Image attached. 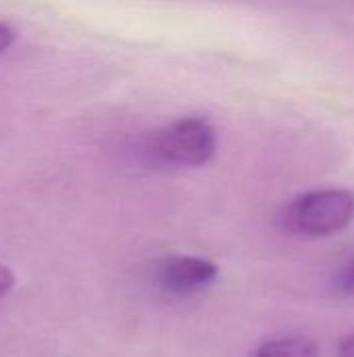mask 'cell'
I'll return each mask as SVG.
<instances>
[{"label":"cell","instance_id":"1","mask_svg":"<svg viewBox=\"0 0 354 357\" xmlns=\"http://www.w3.org/2000/svg\"><path fill=\"white\" fill-rule=\"evenodd\" d=\"M146 153L165 165L202 167L217 153V132L202 117H182L146 140Z\"/></svg>","mask_w":354,"mask_h":357},{"label":"cell","instance_id":"2","mask_svg":"<svg viewBox=\"0 0 354 357\" xmlns=\"http://www.w3.org/2000/svg\"><path fill=\"white\" fill-rule=\"evenodd\" d=\"M354 220V192L323 188L294 199L282 211V226L305 236H332Z\"/></svg>","mask_w":354,"mask_h":357},{"label":"cell","instance_id":"3","mask_svg":"<svg viewBox=\"0 0 354 357\" xmlns=\"http://www.w3.org/2000/svg\"><path fill=\"white\" fill-rule=\"evenodd\" d=\"M219 276V268L196 255H171L156 268L159 287L175 297H188L209 289Z\"/></svg>","mask_w":354,"mask_h":357},{"label":"cell","instance_id":"4","mask_svg":"<svg viewBox=\"0 0 354 357\" xmlns=\"http://www.w3.org/2000/svg\"><path fill=\"white\" fill-rule=\"evenodd\" d=\"M255 357H319V347L313 339L303 335H284L265 341Z\"/></svg>","mask_w":354,"mask_h":357},{"label":"cell","instance_id":"5","mask_svg":"<svg viewBox=\"0 0 354 357\" xmlns=\"http://www.w3.org/2000/svg\"><path fill=\"white\" fill-rule=\"evenodd\" d=\"M13 289H15V274L10 268L0 264V299L6 297Z\"/></svg>","mask_w":354,"mask_h":357},{"label":"cell","instance_id":"6","mask_svg":"<svg viewBox=\"0 0 354 357\" xmlns=\"http://www.w3.org/2000/svg\"><path fill=\"white\" fill-rule=\"evenodd\" d=\"M340 287L344 293L353 295L354 297V259L344 268V272L340 274Z\"/></svg>","mask_w":354,"mask_h":357},{"label":"cell","instance_id":"7","mask_svg":"<svg viewBox=\"0 0 354 357\" xmlns=\"http://www.w3.org/2000/svg\"><path fill=\"white\" fill-rule=\"evenodd\" d=\"M13 42H15V29H13L10 25H6V23L0 21V54H2L8 46H13Z\"/></svg>","mask_w":354,"mask_h":357},{"label":"cell","instance_id":"8","mask_svg":"<svg viewBox=\"0 0 354 357\" xmlns=\"http://www.w3.org/2000/svg\"><path fill=\"white\" fill-rule=\"evenodd\" d=\"M336 357H354V335H348L340 341Z\"/></svg>","mask_w":354,"mask_h":357}]
</instances>
